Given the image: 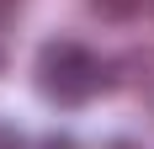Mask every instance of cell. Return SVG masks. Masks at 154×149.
<instances>
[{"label":"cell","mask_w":154,"mask_h":149,"mask_svg":"<svg viewBox=\"0 0 154 149\" xmlns=\"http://www.w3.org/2000/svg\"><path fill=\"white\" fill-rule=\"evenodd\" d=\"M32 74H37L43 101H53V106H85L96 90L106 85L101 59H96L85 43H69V37H53V43H43V48H37Z\"/></svg>","instance_id":"cell-1"},{"label":"cell","mask_w":154,"mask_h":149,"mask_svg":"<svg viewBox=\"0 0 154 149\" xmlns=\"http://www.w3.org/2000/svg\"><path fill=\"white\" fill-rule=\"evenodd\" d=\"M43 149H75V138H48Z\"/></svg>","instance_id":"cell-2"}]
</instances>
